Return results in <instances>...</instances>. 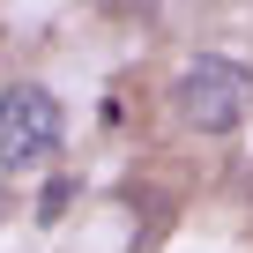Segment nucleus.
Segmentation results:
<instances>
[{"instance_id":"nucleus-1","label":"nucleus","mask_w":253,"mask_h":253,"mask_svg":"<svg viewBox=\"0 0 253 253\" xmlns=\"http://www.w3.org/2000/svg\"><path fill=\"white\" fill-rule=\"evenodd\" d=\"M179 119L194 126V134H231V126H246V112H253V67H238V60H223V52H201V60H186V75H179Z\"/></svg>"},{"instance_id":"nucleus-2","label":"nucleus","mask_w":253,"mask_h":253,"mask_svg":"<svg viewBox=\"0 0 253 253\" xmlns=\"http://www.w3.org/2000/svg\"><path fill=\"white\" fill-rule=\"evenodd\" d=\"M60 142H67V112H60L52 89L15 82L0 97V171H38V164L60 157Z\"/></svg>"}]
</instances>
